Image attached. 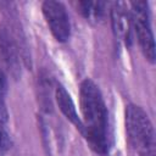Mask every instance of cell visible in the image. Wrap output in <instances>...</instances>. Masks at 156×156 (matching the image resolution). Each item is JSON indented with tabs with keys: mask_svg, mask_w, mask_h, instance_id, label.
<instances>
[{
	"mask_svg": "<svg viewBox=\"0 0 156 156\" xmlns=\"http://www.w3.org/2000/svg\"><path fill=\"white\" fill-rule=\"evenodd\" d=\"M80 110L83 116V135L90 147L101 155L110 149L107 108L99 87L91 79H84L80 84Z\"/></svg>",
	"mask_w": 156,
	"mask_h": 156,
	"instance_id": "1",
	"label": "cell"
},
{
	"mask_svg": "<svg viewBox=\"0 0 156 156\" xmlns=\"http://www.w3.org/2000/svg\"><path fill=\"white\" fill-rule=\"evenodd\" d=\"M126 132L130 146L139 156H156L154 127L147 113L140 106H127Z\"/></svg>",
	"mask_w": 156,
	"mask_h": 156,
	"instance_id": "2",
	"label": "cell"
},
{
	"mask_svg": "<svg viewBox=\"0 0 156 156\" xmlns=\"http://www.w3.org/2000/svg\"><path fill=\"white\" fill-rule=\"evenodd\" d=\"M130 7H132L130 21L134 26L139 46L145 58L151 63H154L155 62V41H154V34L150 26L147 2L133 1L130 2Z\"/></svg>",
	"mask_w": 156,
	"mask_h": 156,
	"instance_id": "3",
	"label": "cell"
},
{
	"mask_svg": "<svg viewBox=\"0 0 156 156\" xmlns=\"http://www.w3.org/2000/svg\"><path fill=\"white\" fill-rule=\"evenodd\" d=\"M43 13L46 23L57 41H67L71 34V24L65 6L58 1L43 2Z\"/></svg>",
	"mask_w": 156,
	"mask_h": 156,
	"instance_id": "4",
	"label": "cell"
},
{
	"mask_svg": "<svg viewBox=\"0 0 156 156\" xmlns=\"http://www.w3.org/2000/svg\"><path fill=\"white\" fill-rule=\"evenodd\" d=\"M55 98H56V102L58 105V108L61 110V112L65 115V117L76 126V128L83 134V123L82 119L78 117L74 102L71 98V95L68 94V91L66 90V88L61 84H57L56 87V91H55Z\"/></svg>",
	"mask_w": 156,
	"mask_h": 156,
	"instance_id": "5",
	"label": "cell"
},
{
	"mask_svg": "<svg viewBox=\"0 0 156 156\" xmlns=\"http://www.w3.org/2000/svg\"><path fill=\"white\" fill-rule=\"evenodd\" d=\"M0 51L9 69H11L12 73L17 72L20 69V58L17 55V48L9 30L4 27L0 28Z\"/></svg>",
	"mask_w": 156,
	"mask_h": 156,
	"instance_id": "6",
	"label": "cell"
},
{
	"mask_svg": "<svg viewBox=\"0 0 156 156\" xmlns=\"http://www.w3.org/2000/svg\"><path fill=\"white\" fill-rule=\"evenodd\" d=\"M111 18H112V26L113 30L117 37L124 39L126 41L129 40V27H130V16L126 11L124 5L121 2L113 4L111 9Z\"/></svg>",
	"mask_w": 156,
	"mask_h": 156,
	"instance_id": "7",
	"label": "cell"
},
{
	"mask_svg": "<svg viewBox=\"0 0 156 156\" xmlns=\"http://www.w3.org/2000/svg\"><path fill=\"white\" fill-rule=\"evenodd\" d=\"M105 2H91V1H80L78 2L79 6V11L82 12V15L87 18H101L104 12H105Z\"/></svg>",
	"mask_w": 156,
	"mask_h": 156,
	"instance_id": "8",
	"label": "cell"
},
{
	"mask_svg": "<svg viewBox=\"0 0 156 156\" xmlns=\"http://www.w3.org/2000/svg\"><path fill=\"white\" fill-rule=\"evenodd\" d=\"M7 90V79L2 69H0V126H5L9 118L6 104H5V96Z\"/></svg>",
	"mask_w": 156,
	"mask_h": 156,
	"instance_id": "9",
	"label": "cell"
},
{
	"mask_svg": "<svg viewBox=\"0 0 156 156\" xmlns=\"http://www.w3.org/2000/svg\"><path fill=\"white\" fill-rule=\"evenodd\" d=\"M11 147V139L5 129V126H0V156L5 155Z\"/></svg>",
	"mask_w": 156,
	"mask_h": 156,
	"instance_id": "10",
	"label": "cell"
}]
</instances>
